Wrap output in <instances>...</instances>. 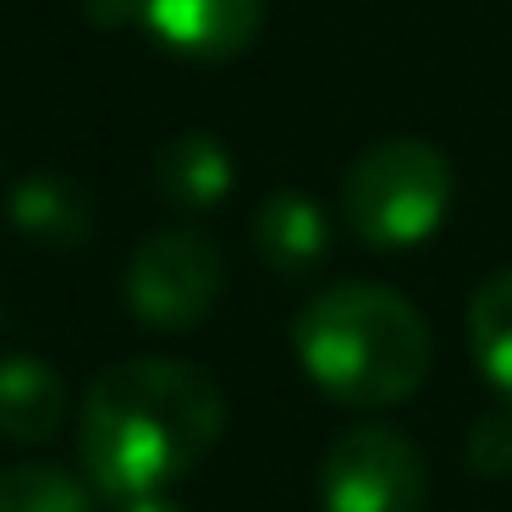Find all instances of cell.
Masks as SVG:
<instances>
[{
    "mask_svg": "<svg viewBox=\"0 0 512 512\" xmlns=\"http://www.w3.org/2000/svg\"><path fill=\"white\" fill-rule=\"evenodd\" d=\"M226 402L204 369L177 358H127L78 408V457L105 496H160L215 452Z\"/></svg>",
    "mask_w": 512,
    "mask_h": 512,
    "instance_id": "1",
    "label": "cell"
},
{
    "mask_svg": "<svg viewBox=\"0 0 512 512\" xmlns=\"http://www.w3.org/2000/svg\"><path fill=\"white\" fill-rule=\"evenodd\" d=\"M292 347L314 386L347 408L408 402L430 375V325L402 292L380 281L325 287L298 314Z\"/></svg>",
    "mask_w": 512,
    "mask_h": 512,
    "instance_id": "2",
    "label": "cell"
},
{
    "mask_svg": "<svg viewBox=\"0 0 512 512\" xmlns=\"http://www.w3.org/2000/svg\"><path fill=\"white\" fill-rule=\"evenodd\" d=\"M452 160L424 138H380L347 166L342 221L369 248H413L452 210Z\"/></svg>",
    "mask_w": 512,
    "mask_h": 512,
    "instance_id": "3",
    "label": "cell"
},
{
    "mask_svg": "<svg viewBox=\"0 0 512 512\" xmlns=\"http://www.w3.org/2000/svg\"><path fill=\"white\" fill-rule=\"evenodd\" d=\"M221 248L193 226H171L133 248L127 259V309L133 320L155 325V331H193L210 320L215 298H221Z\"/></svg>",
    "mask_w": 512,
    "mask_h": 512,
    "instance_id": "4",
    "label": "cell"
},
{
    "mask_svg": "<svg viewBox=\"0 0 512 512\" xmlns=\"http://www.w3.org/2000/svg\"><path fill=\"white\" fill-rule=\"evenodd\" d=\"M430 474L419 446L391 424H358L325 452L320 507L325 512H424Z\"/></svg>",
    "mask_w": 512,
    "mask_h": 512,
    "instance_id": "5",
    "label": "cell"
},
{
    "mask_svg": "<svg viewBox=\"0 0 512 512\" xmlns=\"http://www.w3.org/2000/svg\"><path fill=\"white\" fill-rule=\"evenodd\" d=\"M138 23L188 61H232L259 39L265 0H133Z\"/></svg>",
    "mask_w": 512,
    "mask_h": 512,
    "instance_id": "6",
    "label": "cell"
},
{
    "mask_svg": "<svg viewBox=\"0 0 512 512\" xmlns=\"http://www.w3.org/2000/svg\"><path fill=\"white\" fill-rule=\"evenodd\" d=\"M67 424V386L34 353L0 358V435L17 446H45Z\"/></svg>",
    "mask_w": 512,
    "mask_h": 512,
    "instance_id": "7",
    "label": "cell"
},
{
    "mask_svg": "<svg viewBox=\"0 0 512 512\" xmlns=\"http://www.w3.org/2000/svg\"><path fill=\"white\" fill-rule=\"evenodd\" d=\"M12 226L39 248H78L94 237V204L61 171H34L12 188Z\"/></svg>",
    "mask_w": 512,
    "mask_h": 512,
    "instance_id": "8",
    "label": "cell"
},
{
    "mask_svg": "<svg viewBox=\"0 0 512 512\" xmlns=\"http://www.w3.org/2000/svg\"><path fill=\"white\" fill-rule=\"evenodd\" d=\"M254 248L276 276H303L325 259L331 248V226H325V210L309 199V193H270L254 210Z\"/></svg>",
    "mask_w": 512,
    "mask_h": 512,
    "instance_id": "9",
    "label": "cell"
},
{
    "mask_svg": "<svg viewBox=\"0 0 512 512\" xmlns=\"http://www.w3.org/2000/svg\"><path fill=\"white\" fill-rule=\"evenodd\" d=\"M155 188L166 193L177 210L199 215V210H215V204L232 193V155H226V144L215 133H199V127H188V133L166 138L155 155Z\"/></svg>",
    "mask_w": 512,
    "mask_h": 512,
    "instance_id": "10",
    "label": "cell"
},
{
    "mask_svg": "<svg viewBox=\"0 0 512 512\" xmlns=\"http://www.w3.org/2000/svg\"><path fill=\"white\" fill-rule=\"evenodd\" d=\"M468 342H474L485 380L512 402V265L479 281L474 303H468Z\"/></svg>",
    "mask_w": 512,
    "mask_h": 512,
    "instance_id": "11",
    "label": "cell"
},
{
    "mask_svg": "<svg viewBox=\"0 0 512 512\" xmlns=\"http://www.w3.org/2000/svg\"><path fill=\"white\" fill-rule=\"evenodd\" d=\"M0 512H100V507H94V490L72 468L12 463L0 468Z\"/></svg>",
    "mask_w": 512,
    "mask_h": 512,
    "instance_id": "12",
    "label": "cell"
},
{
    "mask_svg": "<svg viewBox=\"0 0 512 512\" xmlns=\"http://www.w3.org/2000/svg\"><path fill=\"white\" fill-rule=\"evenodd\" d=\"M463 457H468V468L485 474V479L512 474V413H479V419L468 424Z\"/></svg>",
    "mask_w": 512,
    "mask_h": 512,
    "instance_id": "13",
    "label": "cell"
},
{
    "mask_svg": "<svg viewBox=\"0 0 512 512\" xmlns=\"http://www.w3.org/2000/svg\"><path fill=\"white\" fill-rule=\"evenodd\" d=\"M122 512H182V507L166 496V490H160V496H127Z\"/></svg>",
    "mask_w": 512,
    "mask_h": 512,
    "instance_id": "14",
    "label": "cell"
}]
</instances>
